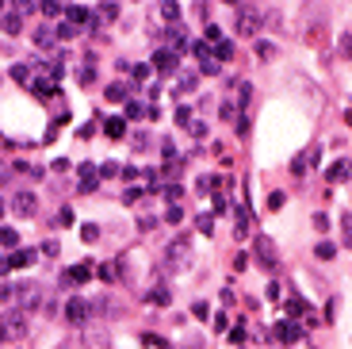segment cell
<instances>
[{"label": "cell", "mask_w": 352, "mask_h": 349, "mask_svg": "<svg viewBox=\"0 0 352 349\" xmlns=\"http://www.w3.org/2000/svg\"><path fill=\"white\" fill-rule=\"evenodd\" d=\"M4 334L8 338H27V330H31V323H27V311H19V307H12L8 315H4Z\"/></svg>", "instance_id": "obj_1"}, {"label": "cell", "mask_w": 352, "mask_h": 349, "mask_svg": "<svg viewBox=\"0 0 352 349\" xmlns=\"http://www.w3.org/2000/svg\"><path fill=\"white\" fill-rule=\"evenodd\" d=\"M276 338L284 341V345H299V341H302L299 319H276Z\"/></svg>", "instance_id": "obj_2"}, {"label": "cell", "mask_w": 352, "mask_h": 349, "mask_svg": "<svg viewBox=\"0 0 352 349\" xmlns=\"http://www.w3.org/2000/svg\"><path fill=\"white\" fill-rule=\"evenodd\" d=\"M88 315H92V303H88V299H69V303H65V323L85 326Z\"/></svg>", "instance_id": "obj_3"}, {"label": "cell", "mask_w": 352, "mask_h": 349, "mask_svg": "<svg viewBox=\"0 0 352 349\" xmlns=\"http://www.w3.org/2000/svg\"><path fill=\"white\" fill-rule=\"evenodd\" d=\"M260 23H264V16H260L257 8H241V16H238V35H257L260 31Z\"/></svg>", "instance_id": "obj_4"}, {"label": "cell", "mask_w": 352, "mask_h": 349, "mask_svg": "<svg viewBox=\"0 0 352 349\" xmlns=\"http://www.w3.org/2000/svg\"><path fill=\"white\" fill-rule=\"evenodd\" d=\"M92 280V265H73L61 272V284H88Z\"/></svg>", "instance_id": "obj_5"}, {"label": "cell", "mask_w": 352, "mask_h": 349, "mask_svg": "<svg viewBox=\"0 0 352 349\" xmlns=\"http://www.w3.org/2000/svg\"><path fill=\"white\" fill-rule=\"evenodd\" d=\"M65 16H69V23H73V27H96V16H92L88 8H81V4L65 8Z\"/></svg>", "instance_id": "obj_6"}, {"label": "cell", "mask_w": 352, "mask_h": 349, "mask_svg": "<svg viewBox=\"0 0 352 349\" xmlns=\"http://www.w3.org/2000/svg\"><path fill=\"white\" fill-rule=\"evenodd\" d=\"M34 207H38V203H34V196H31V192H16V200H12V211H16L19 219L34 215Z\"/></svg>", "instance_id": "obj_7"}, {"label": "cell", "mask_w": 352, "mask_h": 349, "mask_svg": "<svg viewBox=\"0 0 352 349\" xmlns=\"http://www.w3.org/2000/svg\"><path fill=\"white\" fill-rule=\"evenodd\" d=\"M257 257H260V265H264V269H272V265H276V246H272V238H264V234L257 238Z\"/></svg>", "instance_id": "obj_8"}, {"label": "cell", "mask_w": 352, "mask_h": 349, "mask_svg": "<svg viewBox=\"0 0 352 349\" xmlns=\"http://www.w3.org/2000/svg\"><path fill=\"white\" fill-rule=\"evenodd\" d=\"M153 65H157V69H161V73H176V65H180V58H176V54H172V50H157V54H153Z\"/></svg>", "instance_id": "obj_9"}, {"label": "cell", "mask_w": 352, "mask_h": 349, "mask_svg": "<svg viewBox=\"0 0 352 349\" xmlns=\"http://www.w3.org/2000/svg\"><path fill=\"white\" fill-rule=\"evenodd\" d=\"M103 134L119 142L123 134H127V119H123V115H111V119H103Z\"/></svg>", "instance_id": "obj_10"}, {"label": "cell", "mask_w": 352, "mask_h": 349, "mask_svg": "<svg viewBox=\"0 0 352 349\" xmlns=\"http://www.w3.org/2000/svg\"><path fill=\"white\" fill-rule=\"evenodd\" d=\"M195 54H199V69L203 73H218V61L211 58V46L207 43H195Z\"/></svg>", "instance_id": "obj_11"}, {"label": "cell", "mask_w": 352, "mask_h": 349, "mask_svg": "<svg viewBox=\"0 0 352 349\" xmlns=\"http://www.w3.org/2000/svg\"><path fill=\"white\" fill-rule=\"evenodd\" d=\"M314 161H318V146H310L306 154H299V157H295V165H291V169H295V173L302 177L306 169H314Z\"/></svg>", "instance_id": "obj_12"}, {"label": "cell", "mask_w": 352, "mask_h": 349, "mask_svg": "<svg viewBox=\"0 0 352 349\" xmlns=\"http://www.w3.org/2000/svg\"><path fill=\"white\" fill-rule=\"evenodd\" d=\"M329 181H333V184L352 181V161H337V165H329Z\"/></svg>", "instance_id": "obj_13"}, {"label": "cell", "mask_w": 352, "mask_h": 349, "mask_svg": "<svg viewBox=\"0 0 352 349\" xmlns=\"http://www.w3.org/2000/svg\"><path fill=\"white\" fill-rule=\"evenodd\" d=\"M0 27H4V35H19V31H23V19H19L16 12H4V16H0Z\"/></svg>", "instance_id": "obj_14"}, {"label": "cell", "mask_w": 352, "mask_h": 349, "mask_svg": "<svg viewBox=\"0 0 352 349\" xmlns=\"http://www.w3.org/2000/svg\"><path fill=\"white\" fill-rule=\"evenodd\" d=\"M34 257H38L34 250H16L12 253V269H27V265H34Z\"/></svg>", "instance_id": "obj_15"}, {"label": "cell", "mask_w": 352, "mask_h": 349, "mask_svg": "<svg viewBox=\"0 0 352 349\" xmlns=\"http://www.w3.org/2000/svg\"><path fill=\"white\" fill-rule=\"evenodd\" d=\"M188 253H191V242H188V238H180V242L169 246V257H172V261H184Z\"/></svg>", "instance_id": "obj_16"}, {"label": "cell", "mask_w": 352, "mask_h": 349, "mask_svg": "<svg viewBox=\"0 0 352 349\" xmlns=\"http://www.w3.org/2000/svg\"><path fill=\"white\" fill-rule=\"evenodd\" d=\"M31 88H34V92H38V96H43V100H50L54 92H58V88H54V81H38V77L31 81Z\"/></svg>", "instance_id": "obj_17"}, {"label": "cell", "mask_w": 352, "mask_h": 349, "mask_svg": "<svg viewBox=\"0 0 352 349\" xmlns=\"http://www.w3.org/2000/svg\"><path fill=\"white\" fill-rule=\"evenodd\" d=\"M314 257H322V261H333V257H337V246H333V242H318V246H314Z\"/></svg>", "instance_id": "obj_18"}, {"label": "cell", "mask_w": 352, "mask_h": 349, "mask_svg": "<svg viewBox=\"0 0 352 349\" xmlns=\"http://www.w3.org/2000/svg\"><path fill=\"white\" fill-rule=\"evenodd\" d=\"M77 31H81V27H73V23H69V19H61L54 35H58V43H61V39H73V35H77Z\"/></svg>", "instance_id": "obj_19"}, {"label": "cell", "mask_w": 352, "mask_h": 349, "mask_svg": "<svg viewBox=\"0 0 352 349\" xmlns=\"http://www.w3.org/2000/svg\"><path fill=\"white\" fill-rule=\"evenodd\" d=\"M161 16L169 19V23H176V19H180V8H176L172 0H165V4H161Z\"/></svg>", "instance_id": "obj_20"}, {"label": "cell", "mask_w": 352, "mask_h": 349, "mask_svg": "<svg viewBox=\"0 0 352 349\" xmlns=\"http://www.w3.org/2000/svg\"><path fill=\"white\" fill-rule=\"evenodd\" d=\"M12 77H16L19 85H31V81H34V73L27 69V65H16V69H12Z\"/></svg>", "instance_id": "obj_21"}, {"label": "cell", "mask_w": 352, "mask_h": 349, "mask_svg": "<svg viewBox=\"0 0 352 349\" xmlns=\"http://www.w3.org/2000/svg\"><path fill=\"white\" fill-rule=\"evenodd\" d=\"M0 246H8V250H12V246H19V234L12 227H4V230H0Z\"/></svg>", "instance_id": "obj_22"}, {"label": "cell", "mask_w": 352, "mask_h": 349, "mask_svg": "<svg viewBox=\"0 0 352 349\" xmlns=\"http://www.w3.org/2000/svg\"><path fill=\"white\" fill-rule=\"evenodd\" d=\"M169 288H157V292H149V303H157V307H169Z\"/></svg>", "instance_id": "obj_23"}, {"label": "cell", "mask_w": 352, "mask_h": 349, "mask_svg": "<svg viewBox=\"0 0 352 349\" xmlns=\"http://www.w3.org/2000/svg\"><path fill=\"white\" fill-rule=\"evenodd\" d=\"M43 16H46V19H61V4H54V0H43Z\"/></svg>", "instance_id": "obj_24"}, {"label": "cell", "mask_w": 352, "mask_h": 349, "mask_svg": "<svg viewBox=\"0 0 352 349\" xmlns=\"http://www.w3.org/2000/svg\"><path fill=\"white\" fill-rule=\"evenodd\" d=\"M284 200H287V196L280 192V188H276V192H268V211H280V207H284Z\"/></svg>", "instance_id": "obj_25"}, {"label": "cell", "mask_w": 352, "mask_h": 349, "mask_svg": "<svg viewBox=\"0 0 352 349\" xmlns=\"http://www.w3.org/2000/svg\"><path fill=\"white\" fill-rule=\"evenodd\" d=\"M34 39H38V46H43V50H50V46L58 43V35H54V31H38Z\"/></svg>", "instance_id": "obj_26"}, {"label": "cell", "mask_w": 352, "mask_h": 349, "mask_svg": "<svg viewBox=\"0 0 352 349\" xmlns=\"http://www.w3.org/2000/svg\"><path fill=\"white\" fill-rule=\"evenodd\" d=\"M81 238H85V242H96V238H100V227H96V223H85V227H81Z\"/></svg>", "instance_id": "obj_27"}, {"label": "cell", "mask_w": 352, "mask_h": 349, "mask_svg": "<svg viewBox=\"0 0 352 349\" xmlns=\"http://www.w3.org/2000/svg\"><path fill=\"white\" fill-rule=\"evenodd\" d=\"M199 230H203V234H215V215H199Z\"/></svg>", "instance_id": "obj_28"}, {"label": "cell", "mask_w": 352, "mask_h": 349, "mask_svg": "<svg viewBox=\"0 0 352 349\" xmlns=\"http://www.w3.org/2000/svg\"><path fill=\"white\" fill-rule=\"evenodd\" d=\"M123 96H127V88H123V85H111V88H107V100H111V104H119Z\"/></svg>", "instance_id": "obj_29"}, {"label": "cell", "mask_w": 352, "mask_h": 349, "mask_svg": "<svg viewBox=\"0 0 352 349\" xmlns=\"http://www.w3.org/2000/svg\"><path fill=\"white\" fill-rule=\"evenodd\" d=\"M142 196H146V192H142V188H127V192H123V203H138V200H142Z\"/></svg>", "instance_id": "obj_30"}, {"label": "cell", "mask_w": 352, "mask_h": 349, "mask_svg": "<svg viewBox=\"0 0 352 349\" xmlns=\"http://www.w3.org/2000/svg\"><path fill=\"white\" fill-rule=\"evenodd\" d=\"M180 196H184V188H180V184H169V188H165V200H172V203H176Z\"/></svg>", "instance_id": "obj_31"}, {"label": "cell", "mask_w": 352, "mask_h": 349, "mask_svg": "<svg viewBox=\"0 0 352 349\" xmlns=\"http://www.w3.org/2000/svg\"><path fill=\"white\" fill-rule=\"evenodd\" d=\"M207 43H222V31L215 23H207Z\"/></svg>", "instance_id": "obj_32"}, {"label": "cell", "mask_w": 352, "mask_h": 349, "mask_svg": "<svg viewBox=\"0 0 352 349\" xmlns=\"http://www.w3.org/2000/svg\"><path fill=\"white\" fill-rule=\"evenodd\" d=\"M218 58L230 61V58H233V43H218Z\"/></svg>", "instance_id": "obj_33"}, {"label": "cell", "mask_w": 352, "mask_h": 349, "mask_svg": "<svg viewBox=\"0 0 352 349\" xmlns=\"http://www.w3.org/2000/svg\"><path fill=\"white\" fill-rule=\"evenodd\" d=\"M127 115H130V119H138V115H149V108H142V104H127Z\"/></svg>", "instance_id": "obj_34"}, {"label": "cell", "mask_w": 352, "mask_h": 349, "mask_svg": "<svg viewBox=\"0 0 352 349\" xmlns=\"http://www.w3.org/2000/svg\"><path fill=\"white\" fill-rule=\"evenodd\" d=\"M96 184H100V177H81V192H92Z\"/></svg>", "instance_id": "obj_35"}, {"label": "cell", "mask_w": 352, "mask_h": 349, "mask_svg": "<svg viewBox=\"0 0 352 349\" xmlns=\"http://www.w3.org/2000/svg\"><path fill=\"white\" fill-rule=\"evenodd\" d=\"M100 276L107 280V284H115V276H119V272H115V265H103V269H100Z\"/></svg>", "instance_id": "obj_36"}, {"label": "cell", "mask_w": 352, "mask_h": 349, "mask_svg": "<svg viewBox=\"0 0 352 349\" xmlns=\"http://www.w3.org/2000/svg\"><path fill=\"white\" fill-rule=\"evenodd\" d=\"M69 223H73V211L61 207V211H58V227H69Z\"/></svg>", "instance_id": "obj_37"}, {"label": "cell", "mask_w": 352, "mask_h": 349, "mask_svg": "<svg viewBox=\"0 0 352 349\" xmlns=\"http://www.w3.org/2000/svg\"><path fill=\"white\" fill-rule=\"evenodd\" d=\"M341 223H344V246H352V215H344Z\"/></svg>", "instance_id": "obj_38"}, {"label": "cell", "mask_w": 352, "mask_h": 349, "mask_svg": "<svg viewBox=\"0 0 352 349\" xmlns=\"http://www.w3.org/2000/svg\"><path fill=\"white\" fill-rule=\"evenodd\" d=\"M191 315H195V319H207V315H211V307H207V303H195V307H191Z\"/></svg>", "instance_id": "obj_39"}, {"label": "cell", "mask_w": 352, "mask_h": 349, "mask_svg": "<svg viewBox=\"0 0 352 349\" xmlns=\"http://www.w3.org/2000/svg\"><path fill=\"white\" fill-rule=\"evenodd\" d=\"M176 123H180V127H184V123H191V108H180V112H176Z\"/></svg>", "instance_id": "obj_40"}, {"label": "cell", "mask_w": 352, "mask_h": 349, "mask_svg": "<svg viewBox=\"0 0 352 349\" xmlns=\"http://www.w3.org/2000/svg\"><path fill=\"white\" fill-rule=\"evenodd\" d=\"M119 173V161H103V177H115Z\"/></svg>", "instance_id": "obj_41"}, {"label": "cell", "mask_w": 352, "mask_h": 349, "mask_svg": "<svg viewBox=\"0 0 352 349\" xmlns=\"http://www.w3.org/2000/svg\"><path fill=\"white\" fill-rule=\"evenodd\" d=\"M191 134H195V138H207V123H191Z\"/></svg>", "instance_id": "obj_42"}, {"label": "cell", "mask_w": 352, "mask_h": 349, "mask_svg": "<svg viewBox=\"0 0 352 349\" xmlns=\"http://www.w3.org/2000/svg\"><path fill=\"white\" fill-rule=\"evenodd\" d=\"M100 16H103V19H115V4H111V0H107V4L100 8Z\"/></svg>", "instance_id": "obj_43"}, {"label": "cell", "mask_w": 352, "mask_h": 349, "mask_svg": "<svg viewBox=\"0 0 352 349\" xmlns=\"http://www.w3.org/2000/svg\"><path fill=\"white\" fill-rule=\"evenodd\" d=\"M92 134H96V127H92V123H85V127L77 131V138H92Z\"/></svg>", "instance_id": "obj_44"}, {"label": "cell", "mask_w": 352, "mask_h": 349, "mask_svg": "<svg viewBox=\"0 0 352 349\" xmlns=\"http://www.w3.org/2000/svg\"><path fill=\"white\" fill-rule=\"evenodd\" d=\"M165 219H169V223H180L184 211H180V207H169V215H165Z\"/></svg>", "instance_id": "obj_45"}, {"label": "cell", "mask_w": 352, "mask_h": 349, "mask_svg": "<svg viewBox=\"0 0 352 349\" xmlns=\"http://www.w3.org/2000/svg\"><path fill=\"white\" fill-rule=\"evenodd\" d=\"M16 4H19V8H27V12H31V8H43V0H16Z\"/></svg>", "instance_id": "obj_46"}, {"label": "cell", "mask_w": 352, "mask_h": 349, "mask_svg": "<svg viewBox=\"0 0 352 349\" xmlns=\"http://www.w3.org/2000/svg\"><path fill=\"white\" fill-rule=\"evenodd\" d=\"M341 50H344V54L352 58V35H344V39H341Z\"/></svg>", "instance_id": "obj_47"}, {"label": "cell", "mask_w": 352, "mask_h": 349, "mask_svg": "<svg viewBox=\"0 0 352 349\" xmlns=\"http://www.w3.org/2000/svg\"><path fill=\"white\" fill-rule=\"evenodd\" d=\"M0 272H12V257H0Z\"/></svg>", "instance_id": "obj_48"}, {"label": "cell", "mask_w": 352, "mask_h": 349, "mask_svg": "<svg viewBox=\"0 0 352 349\" xmlns=\"http://www.w3.org/2000/svg\"><path fill=\"white\" fill-rule=\"evenodd\" d=\"M0 341H8V334H4V326H0Z\"/></svg>", "instance_id": "obj_49"}, {"label": "cell", "mask_w": 352, "mask_h": 349, "mask_svg": "<svg viewBox=\"0 0 352 349\" xmlns=\"http://www.w3.org/2000/svg\"><path fill=\"white\" fill-rule=\"evenodd\" d=\"M0 215H4V203H0Z\"/></svg>", "instance_id": "obj_50"}, {"label": "cell", "mask_w": 352, "mask_h": 349, "mask_svg": "<svg viewBox=\"0 0 352 349\" xmlns=\"http://www.w3.org/2000/svg\"><path fill=\"white\" fill-rule=\"evenodd\" d=\"M226 4H238V0H226Z\"/></svg>", "instance_id": "obj_51"}]
</instances>
